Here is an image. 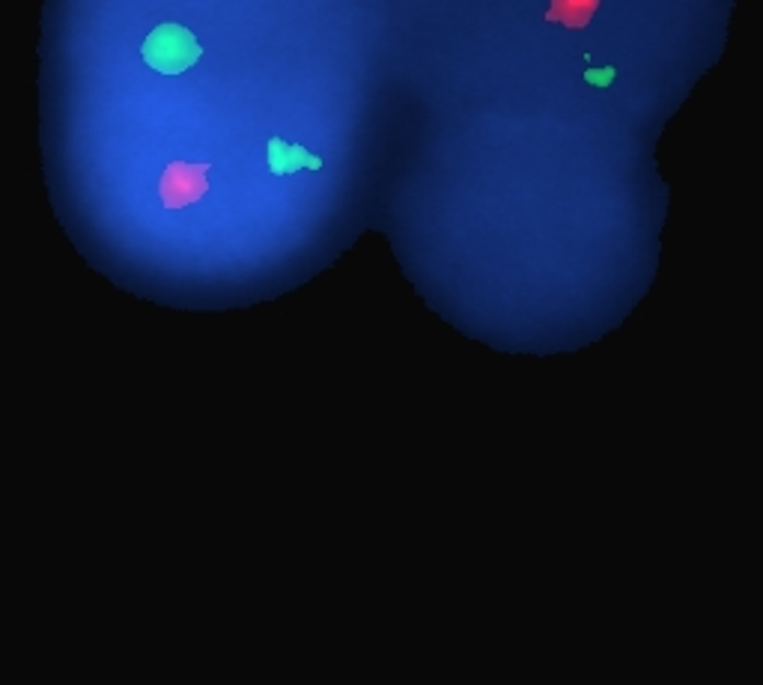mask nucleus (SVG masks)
Listing matches in <instances>:
<instances>
[{
    "mask_svg": "<svg viewBox=\"0 0 763 685\" xmlns=\"http://www.w3.org/2000/svg\"><path fill=\"white\" fill-rule=\"evenodd\" d=\"M584 81L594 87H608L615 81V69H612V66H605V69H588V72H584Z\"/></svg>",
    "mask_w": 763,
    "mask_h": 685,
    "instance_id": "5",
    "label": "nucleus"
},
{
    "mask_svg": "<svg viewBox=\"0 0 763 685\" xmlns=\"http://www.w3.org/2000/svg\"><path fill=\"white\" fill-rule=\"evenodd\" d=\"M209 194V161H170L159 176V201L168 212L197 206Z\"/></svg>",
    "mask_w": 763,
    "mask_h": 685,
    "instance_id": "2",
    "label": "nucleus"
},
{
    "mask_svg": "<svg viewBox=\"0 0 763 685\" xmlns=\"http://www.w3.org/2000/svg\"><path fill=\"white\" fill-rule=\"evenodd\" d=\"M140 57H144L156 72L182 75L185 69H191V66L201 60L203 48L201 43L194 39V33H191L189 27L164 22L144 39Z\"/></svg>",
    "mask_w": 763,
    "mask_h": 685,
    "instance_id": "1",
    "label": "nucleus"
},
{
    "mask_svg": "<svg viewBox=\"0 0 763 685\" xmlns=\"http://www.w3.org/2000/svg\"><path fill=\"white\" fill-rule=\"evenodd\" d=\"M600 12V0H549L546 22L561 24L567 31H584Z\"/></svg>",
    "mask_w": 763,
    "mask_h": 685,
    "instance_id": "4",
    "label": "nucleus"
},
{
    "mask_svg": "<svg viewBox=\"0 0 763 685\" xmlns=\"http://www.w3.org/2000/svg\"><path fill=\"white\" fill-rule=\"evenodd\" d=\"M269 170L275 176H293L296 170H322V159L310 156L308 149L298 144H286L281 137L269 140Z\"/></svg>",
    "mask_w": 763,
    "mask_h": 685,
    "instance_id": "3",
    "label": "nucleus"
}]
</instances>
